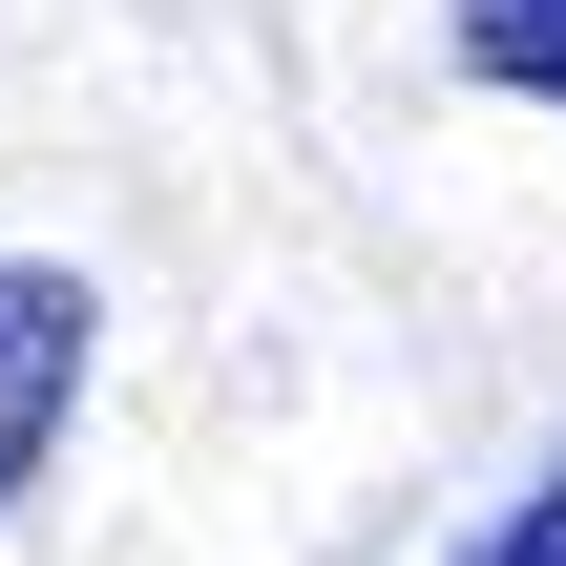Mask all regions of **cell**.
Wrapping results in <instances>:
<instances>
[{
  "mask_svg": "<svg viewBox=\"0 0 566 566\" xmlns=\"http://www.w3.org/2000/svg\"><path fill=\"white\" fill-rule=\"evenodd\" d=\"M84 357H105V294L63 252H0V504L42 483V441L84 420Z\"/></svg>",
  "mask_w": 566,
  "mask_h": 566,
  "instance_id": "cell-1",
  "label": "cell"
},
{
  "mask_svg": "<svg viewBox=\"0 0 566 566\" xmlns=\"http://www.w3.org/2000/svg\"><path fill=\"white\" fill-rule=\"evenodd\" d=\"M441 42H462V84H504V105H566V0H441Z\"/></svg>",
  "mask_w": 566,
  "mask_h": 566,
  "instance_id": "cell-2",
  "label": "cell"
},
{
  "mask_svg": "<svg viewBox=\"0 0 566 566\" xmlns=\"http://www.w3.org/2000/svg\"><path fill=\"white\" fill-rule=\"evenodd\" d=\"M441 566H566V462L525 483V504H504V525H483V546H441Z\"/></svg>",
  "mask_w": 566,
  "mask_h": 566,
  "instance_id": "cell-3",
  "label": "cell"
}]
</instances>
